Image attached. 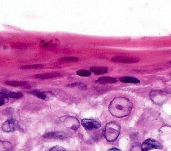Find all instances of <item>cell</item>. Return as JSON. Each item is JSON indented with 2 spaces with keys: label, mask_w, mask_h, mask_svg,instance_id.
I'll return each mask as SVG.
<instances>
[{
  "label": "cell",
  "mask_w": 171,
  "mask_h": 151,
  "mask_svg": "<svg viewBox=\"0 0 171 151\" xmlns=\"http://www.w3.org/2000/svg\"><path fill=\"white\" fill-rule=\"evenodd\" d=\"M133 105L125 97H116L109 105L110 113L116 117L122 118L128 115L133 109Z\"/></svg>",
  "instance_id": "1"
},
{
  "label": "cell",
  "mask_w": 171,
  "mask_h": 151,
  "mask_svg": "<svg viewBox=\"0 0 171 151\" xmlns=\"http://www.w3.org/2000/svg\"><path fill=\"white\" fill-rule=\"evenodd\" d=\"M120 133V126L115 122H110L106 125L104 130V136L109 142L116 140Z\"/></svg>",
  "instance_id": "2"
},
{
  "label": "cell",
  "mask_w": 171,
  "mask_h": 151,
  "mask_svg": "<svg viewBox=\"0 0 171 151\" xmlns=\"http://www.w3.org/2000/svg\"><path fill=\"white\" fill-rule=\"evenodd\" d=\"M62 121L66 127L72 130L76 131L79 128L80 123L78 120L71 116H66L62 118Z\"/></svg>",
  "instance_id": "3"
},
{
  "label": "cell",
  "mask_w": 171,
  "mask_h": 151,
  "mask_svg": "<svg viewBox=\"0 0 171 151\" xmlns=\"http://www.w3.org/2000/svg\"><path fill=\"white\" fill-rule=\"evenodd\" d=\"M142 151H150L153 149H162L163 146L158 141L148 139L144 140L141 146Z\"/></svg>",
  "instance_id": "4"
},
{
  "label": "cell",
  "mask_w": 171,
  "mask_h": 151,
  "mask_svg": "<svg viewBox=\"0 0 171 151\" xmlns=\"http://www.w3.org/2000/svg\"><path fill=\"white\" fill-rule=\"evenodd\" d=\"M82 125L87 130H92L99 129L101 126V123L98 120L93 119H84L82 120Z\"/></svg>",
  "instance_id": "5"
},
{
  "label": "cell",
  "mask_w": 171,
  "mask_h": 151,
  "mask_svg": "<svg viewBox=\"0 0 171 151\" xmlns=\"http://www.w3.org/2000/svg\"><path fill=\"white\" fill-rule=\"evenodd\" d=\"M19 126L17 123V122L13 119H8L5 123H3L2 126V129L6 133H12L18 130Z\"/></svg>",
  "instance_id": "6"
},
{
  "label": "cell",
  "mask_w": 171,
  "mask_h": 151,
  "mask_svg": "<svg viewBox=\"0 0 171 151\" xmlns=\"http://www.w3.org/2000/svg\"><path fill=\"white\" fill-rule=\"evenodd\" d=\"M43 137L46 139H65L67 136L63 132H51L45 134Z\"/></svg>",
  "instance_id": "7"
},
{
  "label": "cell",
  "mask_w": 171,
  "mask_h": 151,
  "mask_svg": "<svg viewBox=\"0 0 171 151\" xmlns=\"http://www.w3.org/2000/svg\"><path fill=\"white\" fill-rule=\"evenodd\" d=\"M112 61H114L116 63H136L138 61V59L133 57H115L112 59Z\"/></svg>",
  "instance_id": "8"
},
{
  "label": "cell",
  "mask_w": 171,
  "mask_h": 151,
  "mask_svg": "<svg viewBox=\"0 0 171 151\" xmlns=\"http://www.w3.org/2000/svg\"><path fill=\"white\" fill-rule=\"evenodd\" d=\"M117 81V80L115 79V78L113 77H101L99 78L98 79L96 80L97 83H100V84H112V83H114Z\"/></svg>",
  "instance_id": "9"
},
{
  "label": "cell",
  "mask_w": 171,
  "mask_h": 151,
  "mask_svg": "<svg viewBox=\"0 0 171 151\" xmlns=\"http://www.w3.org/2000/svg\"><path fill=\"white\" fill-rule=\"evenodd\" d=\"M90 70L94 73L96 75H103L108 71V68L106 67H92Z\"/></svg>",
  "instance_id": "10"
},
{
  "label": "cell",
  "mask_w": 171,
  "mask_h": 151,
  "mask_svg": "<svg viewBox=\"0 0 171 151\" xmlns=\"http://www.w3.org/2000/svg\"><path fill=\"white\" fill-rule=\"evenodd\" d=\"M58 76H60V73H48L38 74V75H36L35 77L38 78V79H52V78H55Z\"/></svg>",
  "instance_id": "11"
},
{
  "label": "cell",
  "mask_w": 171,
  "mask_h": 151,
  "mask_svg": "<svg viewBox=\"0 0 171 151\" xmlns=\"http://www.w3.org/2000/svg\"><path fill=\"white\" fill-rule=\"evenodd\" d=\"M30 92L33 95H35L37 97H38V98H40L41 99H43V100H48L49 99V96L46 92L40 91L39 90H33V91H30Z\"/></svg>",
  "instance_id": "12"
},
{
  "label": "cell",
  "mask_w": 171,
  "mask_h": 151,
  "mask_svg": "<svg viewBox=\"0 0 171 151\" xmlns=\"http://www.w3.org/2000/svg\"><path fill=\"white\" fill-rule=\"evenodd\" d=\"M13 146L8 141L0 140V151H12Z\"/></svg>",
  "instance_id": "13"
},
{
  "label": "cell",
  "mask_w": 171,
  "mask_h": 151,
  "mask_svg": "<svg viewBox=\"0 0 171 151\" xmlns=\"http://www.w3.org/2000/svg\"><path fill=\"white\" fill-rule=\"evenodd\" d=\"M120 81L121 82L125 83H140V80L136 79L135 77H121L120 79Z\"/></svg>",
  "instance_id": "14"
},
{
  "label": "cell",
  "mask_w": 171,
  "mask_h": 151,
  "mask_svg": "<svg viewBox=\"0 0 171 151\" xmlns=\"http://www.w3.org/2000/svg\"><path fill=\"white\" fill-rule=\"evenodd\" d=\"M6 93L9 98H12V99H19L22 98L23 97V95L21 92H12V91H6L3 92Z\"/></svg>",
  "instance_id": "15"
},
{
  "label": "cell",
  "mask_w": 171,
  "mask_h": 151,
  "mask_svg": "<svg viewBox=\"0 0 171 151\" xmlns=\"http://www.w3.org/2000/svg\"><path fill=\"white\" fill-rule=\"evenodd\" d=\"M6 84L12 87H22L27 84V82L18 81H8L6 82Z\"/></svg>",
  "instance_id": "16"
},
{
  "label": "cell",
  "mask_w": 171,
  "mask_h": 151,
  "mask_svg": "<svg viewBox=\"0 0 171 151\" xmlns=\"http://www.w3.org/2000/svg\"><path fill=\"white\" fill-rule=\"evenodd\" d=\"M9 101V97L3 92H0V106L4 105Z\"/></svg>",
  "instance_id": "17"
},
{
  "label": "cell",
  "mask_w": 171,
  "mask_h": 151,
  "mask_svg": "<svg viewBox=\"0 0 171 151\" xmlns=\"http://www.w3.org/2000/svg\"><path fill=\"white\" fill-rule=\"evenodd\" d=\"M60 61L63 63H72V62H78L79 59L76 57H63L60 59Z\"/></svg>",
  "instance_id": "18"
},
{
  "label": "cell",
  "mask_w": 171,
  "mask_h": 151,
  "mask_svg": "<svg viewBox=\"0 0 171 151\" xmlns=\"http://www.w3.org/2000/svg\"><path fill=\"white\" fill-rule=\"evenodd\" d=\"M43 67V65H30L23 66L21 68L23 69H40Z\"/></svg>",
  "instance_id": "19"
},
{
  "label": "cell",
  "mask_w": 171,
  "mask_h": 151,
  "mask_svg": "<svg viewBox=\"0 0 171 151\" xmlns=\"http://www.w3.org/2000/svg\"><path fill=\"white\" fill-rule=\"evenodd\" d=\"M76 74L79 76L81 77H89L91 75V72L88 71V70H85V69H81L78 71L76 72Z\"/></svg>",
  "instance_id": "20"
},
{
  "label": "cell",
  "mask_w": 171,
  "mask_h": 151,
  "mask_svg": "<svg viewBox=\"0 0 171 151\" xmlns=\"http://www.w3.org/2000/svg\"><path fill=\"white\" fill-rule=\"evenodd\" d=\"M48 151H67V150L63 147H61V146H55V147H52Z\"/></svg>",
  "instance_id": "21"
},
{
  "label": "cell",
  "mask_w": 171,
  "mask_h": 151,
  "mask_svg": "<svg viewBox=\"0 0 171 151\" xmlns=\"http://www.w3.org/2000/svg\"><path fill=\"white\" fill-rule=\"evenodd\" d=\"M130 151H142V148L140 144H135L134 145Z\"/></svg>",
  "instance_id": "22"
},
{
  "label": "cell",
  "mask_w": 171,
  "mask_h": 151,
  "mask_svg": "<svg viewBox=\"0 0 171 151\" xmlns=\"http://www.w3.org/2000/svg\"><path fill=\"white\" fill-rule=\"evenodd\" d=\"M109 151H121V150L118 149H116V148H112L109 150Z\"/></svg>",
  "instance_id": "23"
},
{
  "label": "cell",
  "mask_w": 171,
  "mask_h": 151,
  "mask_svg": "<svg viewBox=\"0 0 171 151\" xmlns=\"http://www.w3.org/2000/svg\"><path fill=\"white\" fill-rule=\"evenodd\" d=\"M170 63H171V61H170Z\"/></svg>",
  "instance_id": "24"
}]
</instances>
